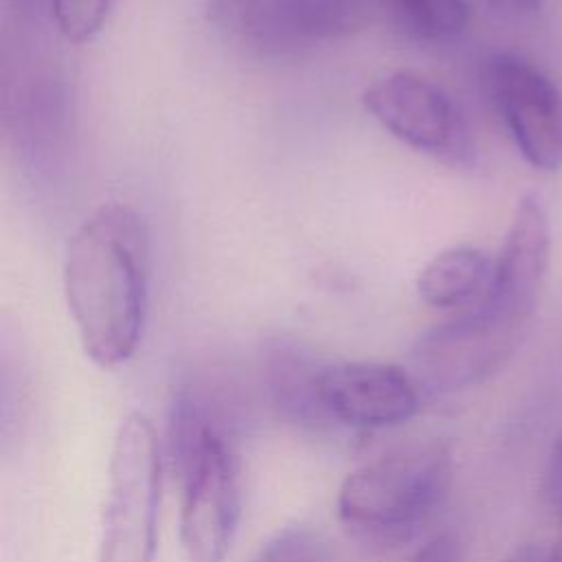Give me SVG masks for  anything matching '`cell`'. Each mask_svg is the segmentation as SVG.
<instances>
[{
	"label": "cell",
	"mask_w": 562,
	"mask_h": 562,
	"mask_svg": "<svg viewBox=\"0 0 562 562\" xmlns=\"http://www.w3.org/2000/svg\"><path fill=\"white\" fill-rule=\"evenodd\" d=\"M536 307L538 301L487 285L476 303L415 340V382L426 393H457L487 382L522 345Z\"/></svg>",
	"instance_id": "4"
},
{
	"label": "cell",
	"mask_w": 562,
	"mask_h": 562,
	"mask_svg": "<svg viewBox=\"0 0 562 562\" xmlns=\"http://www.w3.org/2000/svg\"><path fill=\"white\" fill-rule=\"evenodd\" d=\"M250 562H331L329 542L310 525L279 529Z\"/></svg>",
	"instance_id": "12"
},
{
	"label": "cell",
	"mask_w": 562,
	"mask_h": 562,
	"mask_svg": "<svg viewBox=\"0 0 562 562\" xmlns=\"http://www.w3.org/2000/svg\"><path fill=\"white\" fill-rule=\"evenodd\" d=\"M167 452L180 485V542L189 562H222L239 512V470L204 402L180 389L167 424Z\"/></svg>",
	"instance_id": "2"
},
{
	"label": "cell",
	"mask_w": 562,
	"mask_h": 562,
	"mask_svg": "<svg viewBox=\"0 0 562 562\" xmlns=\"http://www.w3.org/2000/svg\"><path fill=\"white\" fill-rule=\"evenodd\" d=\"M483 83L522 160L540 173L562 169V92L531 59L498 50L483 64Z\"/></svg>",
	"instance_id": "7"
},
{
	"label": "cell",
	"mask_w": 562,
	"mask_h": 562,
	"mask_svg": "<svg viewBox=\"0 0 562 562\" xmlns=\"http://www.w3.org/2000/svg\"><path fill=\"white\" fill-rule=\"evenodd\" d=\"M391 20L422 42H450L468 24V0H378Z\"/></svg>",
	"instance_id": "11"
},
{
	"label": "cell",
	"mask_w": 562,
	"mask_h": 562,
	"mask_svg": "<svg viewBox=\"0 0 562 562\" xmlns=\"http://www.w3.org/2000/svg\"><path fill=\"white\" fill-rule=\"evenodd\" d=\"M369 116L395 140L452 169L476 165L474 130L459 103L432 79L397 70L362 92Z\"/></svg>",
	"instance_id": "6"
},
{
	"label": "cell",
	"mask_w": 562,
	"mask_h": 562,
	"mask_svg": "<svg viewBox=\"0 0 562 562\" xmlns=\"http://www.w3.org/2000/svg\"><path fill=\"white\" fill-rule=\"evenodd\" d=\"M558 2H560V7H562V0H558Z\"/></svg>",
	"instance_id": "19"
},
{
	"label": "cell",
	"mask_w": 562,
	"mask_h": 562,
	"mask_svg": "<svg viewBox=\"0 0 562 562\" xmlns=\"http://www.w3.org/2000/svg\"><path fill=\"white\" fill-rule=\"evenodd\" d=\"M149 277V228L134 206L103 202L72 231L64 255V294L81 347L97 367L114 369L138 349Z\"/></svg>",
	"instance_id": "1"
},
{
	"label": "cell",
	"mask_w": 562,
	"mask_h": 562,
	"mask_svg": "<svg viewBox=\"0 0 562 562\" xmlns=\"http://www.w3.org/2000/svg\"><path fill=\"white\" fill-rule=\"evenodd\" d=\"M116 0H50V15L68 42L92 40L105 24Z\"/></svg>",
	"instance_id": "13"
},
{
	"label": "cell",
	"mask_w": 562,
	"mask_h": 562,
	"mask_svg": "<svg viewBox=\"0 0 562 562\" xmlns=\"http://www.w3.org/2000/svg\"><path fill=\"white\" fill-rule=\"evenodd\" d=\"M160 448L147 415L127 413L114 435L97 562H154Z\"/></svg>",
	"instance_id": "5"
},
{
	"label": "cell",
	"mask_w": 562,
	"mask_h": 562,
	"mask_svg": "<svg viewBox=\"0 0 562 562\" xmlns=\"http://www.w3.org/2000/svg\"><path fill=\"white\" fill-rule=\"evenodd\" d=\"M483 4L505 20H525L542 9V0H483Z\"/></svg>",
	"instance_id": "16"
},
{
	"label": "cell",
	"mask_w": 562,
	"mask_h": 562,
	"mask_svg": "<svg viewBox=\"0 0 562 562\" xmlns=\"http://www.w3.org/2000/svg\"><path fill=\"white\" fill-rule=\"evenodd\" d=\"M494 259L476 246L459 244L430 257L415 279L419 299L437 310L470 307L476 303L492 277Z\"/></svg>",
	"instance_id": "10"
},
{
	"label": "cell",
	"mask_w": 562,
	"mask_h": 562,
	"mask_svg": "<svg viewBox=\"0 0 562 562\" xmlns=\"http://www.w3.org/2000/svg\"><path fill=\"white\" fill-rule=\"evenodd\" d=\"M314 395L329 424L391 428L419 411L422 389L413 373L386 362H331L314 371Z\"/></svg>",
	"instance_id": "8"
},
{
	"label": "cell",
	"mask_w": 562,
	"mask_h": 562,
	"mask_svg": "<svg viewBox=\"0 0 562 562\" xmlns=\"http://www.w3.org/2000/svg\"><path fill=\"white\" fill-rule=\"evenodd\" d=\"M371 0H250L233 35L266 53L331 44L369 22Z\"/></svg>",
	"instance_id": "9"
},
{
	"label": "cell",
	"mask_w": 562,
	"mask_h": 562,
	"mask_svg": "<svg viewBox=\"0 0 562 562\" xmlns=\"http://www.w3.org/2000/svg\"><path fill=\"white\" fill-rule=\"evenodd\" d=\"M452 483V452L443 441H417L356 468L340 485L338 518L369 547H397L419 533Z\"/></svg>",
	"instance_id": "3"
},
{
	"label": "cell",
	"mask_w": 562,
	"mask_h": 562,
	"mask_svg": "<svg viewBox=\"0 0 562 562\" xmlns=\"http://www.w3.org/2000/svg\"><path fill=\"white\" fill-rule=\"evenodd\" d=\"M542 496L553 509H562V432L558 435L542 476Z\"/></svg>",
	"instance_id": "14"
},
{
	"label": "cell",
	"mask_w": 562,
	"mask_h": 562,
	"mask_svg": "<svg viewBox=\"0 0 562 562\" xmlns=\"http://www.w3.org/2000/svg\"><path fill=\"white\" fill-rule=\"evenodd\" d=\"M505 562H549V549L542 544H522Z\"/></svg>",
	"instance_id": "17"
},
{
	"label": "cell",
	"mask_w": 562,
	"mask_h": 562,
	"mask_svg": "<svg viewBox=\"0 0 562 562\" xmlns=\"http://www.w3.org/2000/svg\"><path fill=\"white\" fill-rule=\"evenodd\" d=\"M408 562H461V544L452 533H437Z\"/></svg>",
	"instance_id": "15"
},
{
	"label": "cell",
	"mask_w": 562,
	"mask_h": 562,
	"mask_svg": "<svg viewBox=\"0 0 562 562\" xmlns=\"http://www.w3.org/2000/svg\"><path fill=\"white\" fill-rule=\"evenodd\" d=\"M560 516H562V509H560ZM549 562H562V527H560L553 549H549Z\"/></svg>",
	"instance_id": "18"
}]
</instances>
